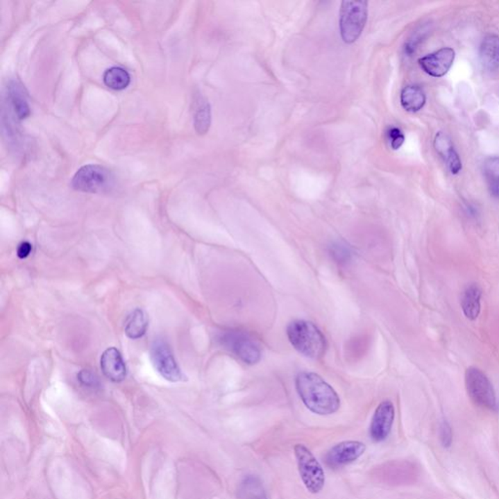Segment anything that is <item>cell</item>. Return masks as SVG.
Wrapping results in <instances>:
<instances>
[{"instance_id":"27","label":"cell","mask_w":499,"mask_h":499,"mask_svg":"<svg viewBox=\"0 0 499 499\" xmlns=\"http://www.w3.org/2000/svg\"><path fill=\"white\" fill-rule=\"evenodd\" d=\"M31 250H33V247H31V243L26 241V242L21 243L20 246H19L17 255L20 259H26L31 255Z\"/></svg>"},{"instance_id":"2","label":"cell","mask_w":499,"mask_h":499,"mask_svg":"<svg viewBox=\"0 0 499 499\" xmlns=\"http://www.w3.org/2000/svg\"><path fill=\"white\" fill-rule=\"evenodd\" d=\"M287 336L296 350L307 358H321L326 351V339L312 322L296 320L290 323L287 328Z\"/></svg>"},{"instance_id":"14","label":"cell","mask_w":499,"mask_h":499,"mask_svg":"<svg viewBox=\"0 0 499 499\" xmlns=\"http://www.w3.org/2000/svg\"><path fill=\"white\" fill-rule=\"evenodd\" d=\"M7 90H8V99L12 108L18 119L23 120L30 117L31 108L28 102V96L20 82L11 81L9 82Z\"/></svg>"},{"instance_id":"1","label":"cell","mask_w":499,"mask_h":499,"mask_svg":"<svg viewBox=\"0 0 499 499\" xmlns=\"http://www.w3.org/2000/svg\"><path fill=\"white\" fill-rule=\"evenodd\" d=\"M296 387L301 401L312 413L330 416L341 407V400L334 388L314 373H298Z\"/></svg>"},{"instance_id":"24","label":"cell","mask_w":499,"mask_h":499,"mask_svg":"<svg viewBox=\"0 0 499 499\" xmlns=\"http://www.w3.org/2000/svg\"><path fill=\"white\" fill-rule=\"evenodd\" d=\"M388 139L393 151H398L405 142V136L399 128H390L387 131Z\"/></svg>"},{"instance_id":"20","label":"cell","mask_w":499,"mask_h":499,"mask_svg":"<svg viewBox=\"0 0 499 499\" xmlns=\"http://www.w3.org/2000/svg\"><path fill=\"white\" fill-rule=\"evenodd\" d=\"M103 82L105 86L115 91L126 89L131 82V76L126 69L120 67H112L103 74Z\"/></svg>"},{"instance_id":"11","label":"cell","mask_w":499,"mask_h":499,"mask_svg":"<svg viewBox=\"0 0 499 499\" xmlns=\"http://www.w3.org/2000/svg\"><path fill=\"white\" fill-rule=\"evenodd\" d=\"M455 52L453 48L446 47L418 60L424 72L432 77H442L447 74L455 61Z\"/></svg>"},{"instance_id":"15","label":"cell","mask_w":499,"mask_h":499,"mask_svg":"<svg viewBox=\"0 0 499 499\" xmlns=\"http://www.w3.org/2000/svg\"><path fill=\"white\" fill-rule=\"evenodd\" d=\"M480 58L484 69L491 71L499 69V36L488 35L484 38Z\"/></svg>"},{"instance_id":"5","label":"cell","mask_w":499,"mask_h":499,"mask_svg":"<svg viewBox=\"0 0 499 499\" xmlns=\"http://www.w3.org/2000/svg\"><path fill=\"white\" fill-rule=\"evenodd\" d=\"M368 20L367 1H344L339 13V31L347 44L360 37Z\"/></svg>"},{"instance_id":"6","label":"cell","mask_w":499,"mask_h":499,"mask_svg":"<svg viewBox=\"0 0 499 499\" xmlns=\"http://www.w3.org/2000/svg\"><path fill=\"white\" fill-rule=\"evenodd\" d=\"M294 450L298 472L305 488L311 493H319L325 486V472L321 464L305 445L298 443Z\"/></svg>"},{"instance_id":"18","label":"cell","mask_w":499,"mask_h":499,"mask_svg":"<svg viewBox=\"0 0 499 499\" xmlns=\"http://www.w3.org/2000/svg\"><path fill=\"white\" fill-rule=\"evenodd\" d=\"M426 103L425 93L418 85L405 87L401 93V105L407 112H418Z\"/></svg>"},{"instance_id":"9","label":"cell","mask_w":499,"mask_h":499,"mask_svg":"<svg viewBox=\"0 0 499 499\" xmlns=\"http://www.w3.org/2000/svg\"><path fill=\"white\" fill-rule=\"evenodd\" d=\"M365 450V443L358 441H346L332 447L325 457V462L330 467L337 468L355 462Z\"/></svg>"},{"instance_id":"3","label":"cell","mask_w":499,"mask_h":499,"mask_svg":"<svg viewBox=\"0 0 499 499\" xmlns=\"http://www.w3.org/2000/svg\"><path fill=\"white\" fill-rule=\"evenodd\" d=\"M218 341L224 349L248 365H254L262 358L260 344L249 332L226 330L219 335Z\"/></svg>"},{"instance_id":"4","label":"cell","mask_w":499,"mask_h":499,"mask_svg":"<svg viewBox=\"0 0 499 499\" xmlns=\"http://www.w3.org/2000/svg\"><path fill=\"white\" fill-rule=\"evenodd\" d=\"M115 176L103 166L89 164L79 169L71 180L72 189L87 194H108L115 187Z\"/></svg>"},{"instance_id":"26","label":"cell","mask_w":499,"mask_h":499,"mask_svg":"<svg viewBox=\"0 0 499 499\" xmlns=\"http://www.w3.org/2000/svg\"><path fill=\"white\" fill-rule=\"evenodd\" d=\"M79 382L88 387H96L99 385L98 378L92 372L88 370H82L77 375Z\"/></svg>"},{"instance_id":"7","label":"cell","mask_w":499,"mask_h":499,"mask_svg":"<svg viewBox=\"0 0 499 499\" xmlns=\"http://www.w3.org/2000/svg\"><path fill=\"white\" fill-rule=\"evenodd\" d=\"M467 393L475 405L493 411L496 409V396L493 384L478 368L470 367L465 373Z\"/></svg>"},{"instance_id":"8","label":"cell","mask_w":499,"mask_h":499,"mask_svg":"<svg viewBox=\"0 0 499 499\" xmlns=\"http://www.w3.org/2000/svg\"><path fill=\"white\" fill-rule=\"evenodd\" d=\"M151 359L155 370L168 382H180L184 378L170 346L163 339L154 341L151 348Z\"/></svg>"},{"instance_id":"21","label":"cell","mask_w":499,"mask_h":499,"mask_svg":"<svg viewBox=\"0 0 499 499\" xmlns=\"http://www.w3.org/2000/svg\"><path fill=\"white\" fill-rule=\"evenodd\" d=\"M484 176L491 194L499 197V158H489L484 161Z\"/></svg>"},{"instance_id":"23","label":"cell","mask_w":499,"mask_h":499,"mask_svg":"<svg viewBox=\"0 0 499 499\" xmlns=\"http://www.w3.org/2000/svg\"><path fill=\"white\" fill-rule=\"evenodd\" d=\"M330 254H331L332 259L339 264H348L352 260V257H353V252H352L350 247L341 242L334 243V244L331 245Z\"/></svg>"},{"instance_id":"17","label":"cell","mask_w":499,"mask_h":499,"mask_svg":"<svg viewBox=\"0 0 499 499\" xmlns=\"http://www.w3.org/2000/svg\"><path fill=\"white\" fill-rule=\"evenodd\" d=\"M194 128L199 135H205L211 126V107L206 99L198 96L194 102Z\"/></svg>"},{"instance_id":"13","label":"cell","mask_w":499,"mask_h":499,"mask_svg":"<svg viewBox=\"0 0 499 499\" xmlns=\"http://www.w3.org/2000/svg\"><path fill=\"white\" fill-rule=\"evenodd\" d=\"M435 149L447 163L450 172L453 175H457L462 171V163L459 153L453 148L452 139L443 133H438L435 138Z\"/></svg>"},{"instance_id":"16","label":"cell","mask_w":499,"mask_h":499,"mask_svg":"<svg viewBox=\"0 0 499 499\" xmlns=\"http://www.w3.org/2000/svg\"><path fill=\"white\" fill-rule=\"evenodd\" d=\"M148 327V316L143 310L137 308L127 317L125 322V334L131 339H141L146 334Z\"/></svg>"},{"instance_id":"22","label":"cell","mask_w":499,"mask_h":499,"mask_svg":"<svg viewBox=\"0 0 499 499\" xmlns=\"http://www.w3.org/2000/svg\"><path fill=\"white\" fill-rule=\"evenodd\" d=\"M242 493L246 499H267L259 480L249 477L242 483Z\"/></svg>"},{"instance_id":"25","label":"cell","mask_w":499,"mask_h":499,"mask_svg":"<svg viewBox=\"0 0 499 499\" xmlns=\"http://www.w3.org/2000/svg\"><path fill=\"white\" fill-rule=\"evenodd\" d=\"M440 440L443 448H450L453 443V430L448 421H443L440 425Z\"/></svg>"},{"instance_id":"12","label":"cell","mask_w":499,"mask_h":499,"mask_svg":"<svg viewBox=\"0 0 499 499\" xmlns=\"http://www.w3.org/2000/svg\"><path fill=\"white\" fill-rule=\"evenodd\" d=\"M101 369L103 375L115 382H120L126 378V365L121 354L115 347H110L103 352L101 357Z\"/></svg>"},{"instance_id":"19","label":"cell","mask_w":499,"mask_h":499,"mask_svg":"<svg viewBox=\"0 0 499 499\" xmlns=\"http://www.w3.org/2000/svg\"><path fill=\"white\" fill-rule=\"evenodd\" d=\"M481 290L476 285L469 286L462 296V307L470 320H476L481 312Z\"/></svg>"},{"instance_id":"10","label":"cell","mask_w":499,"mask_h":499,"mask_svg":"<svg viewBox=\"0 0 499 499\" xmlns=\"http://www.w3.org/2000/svg\"><path fill=\"white\" fill-rule=\"evenodd\" d=\"M395 409L390 401L378 405L370 426V435L375 442H382L388 437L394 423Z\"/></svg>"}]
</instances>
